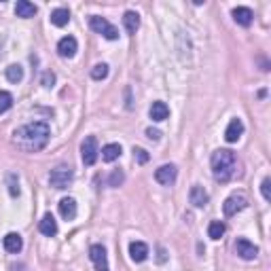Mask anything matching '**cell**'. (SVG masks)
Instances as JSON below:
<instances>
[{
    "mask_svg": "<svg viewBox=\"0 0 271 271\" xmlns=\"http://www.w3.org/2000/svg\"><path fill=\"white\" fill-rule=\"evenodd\" d=\"M49 136H51L49 125L41 123V121H34V123H28V125L19 127V130H15L13 142L21 150H26V153H36V150L47 146Z\"/></svg>",
    "mask_w": 271,
    "mask_h": 271,
    "instance_id": "obj_1",
    "label": "cell"
},
{
    "mask_svg": "<svg viewBox=\"0 0 271 271\" xmlns=\"http://www.w3.org/2000/svg\"><path fill=\"white\" fill-rule=\"evenodd\" d=\"M235 165H237V159H235L233 150L220 148L212 155V172H214V178L218 182H229L233 178Z\"/></svg>",
    "mask_w": 271,
    "mask_h": 271,
    "instance_id": "obj_2",
    "label": "cell"
},
{
    "mask_svg": "<svg viewBox=\"0 0 271 271\" xmlns=\"http://www.w3.org/2000/svg\"><path fill=\"white\" fill-rule=\"evenodd\" d=\"M72 178H74V174H72V170H70L68 165H58L49 174V182H51V187H55V189H68L70 182H72Z\"/></svg>",
    "mask_w": 271,
    "mask_h": 271,
    "instance_id": "obj_3",
    "label": "cell"
},
{
    "mask_svg": "<svg viewBox=\"0 0 271 271\" xmlns=\"http://www.w3.org/2000/svg\"><path fill=\"white\" fill-rule=\"evenodd\" d=\"M89 26H91L93 32H98V34H102L104 38H108V41H117V38H119V30H117L110 21H106L104 17H98V15H93V17L89 19Z\"/></svg>",
    "mask_w": 271,
    "mask_h": 271,
    "instance_id": "obj_4",
    "label": "cell"
},
{
    "mask_svg": "<svg viewBox=\"0 0 271 271\" xmlns=\"http://www.w3.org/2000/svg\"><path fill=\"white\" fill-rule=\"evenodd\" d=\"M98 140H95V136H87L81 144V157H83V163L85 165H93L98 161Z\"/></svg>",
    "mask_w": 271,
    "mask_h": 271,
    "instance_id": "obj_5",
    "label": "cell"
},
{
    "mask_svg": "<svg viewBox=\"0 0 271 271\" xmlns=\"http://www.w3.org/2000/svg\"><path fill=\"white\" fill-rule=\"evenodd\" d=\"M246 205H248V199H246L244 195H231L225 199V203H222V212H225V216H233V214L242 212Z\"/></svg>",
    "mask_w": 271,
    "mask_h": 271,
    "instance_id": "obj_6",
    "label": "cell"
},
{
    "mask_svg": "<svg viewBox=\"0 0 271 271\" xmlns=\"http://www.w3.org/2000/svg\"><path fill=\"white\" fill-rule=\"evenodd\" d=\"M89 259L95 265V271H108V259H106V248L95 244L89 248Z\"/></svg>",
    "mask_w": 271,
    "mask_h": 271,
    "instance_id": "obj_7",
    "label": "cell"
},
{
    "mask_svg": "<svg viewBox=\"0 0 271 271\" xmlns=\"http://www.w3.org/2000/svg\"><path fill=\"white\" fill-rule=\"evenodd\" d=\"M235 252H237V257H240V259L252 261V259H257L259 248H257V246H254L252 242L246 240V237H240V240L235 242Z\"/></svg>",
    "mask_w": 271,
    "mask_h": 271,
    "instance_id": "obj_8",
    "label": "cell"
},
{
    "mask_svg": "<svg viewBox=\"0 0 271 271\" xmlns=\"http://www.w3.org/2000/svg\"><path fill=\"white\" fill-rule=\"evenodd\" d=\"M76 49H78V43H76L74 36H64L58 43V53L62 55V58H74Z\"/></svg>",
    "mask_w": 271,
    "mask_h": 271,
    "instance_id": "obj_9",
    "label": "cell"
},
{
    "mask_svg": "<svg viewBox=\"0 0 271 271\" xmlns=\"http://www.w3.org/2000/svg\"><path fill=\"white\" fill-rule=\"evenodd\" d=\"M242 134H244L242 119H231V123L227 125V132H225V140L229 142V144H233V142H237L242 138Z\"/></svg>",
    "mask_w": 271,
    "mask_h": 271,
    "instance_id": "obj_10",
    "label": "cell"
},
{
    "mask_svg": "<svg viewBox=\"0 0 271 271\" xmlns=\"http://www.w3.org/2000/svg\"><path fill=\"white\" fill-rule=\"evenodd\" d=\"M155 180L159 185H172L176 180V165H161L159 170L155 172Z\"/></svg>",
    "mask_w": 271,
    "mask_h": 271,
    "instance_id": "obj_11",
    "label": "cell"
},
{
    "mask_svg": "<svg viewBox=\"0 0 271 271\" xmlns=\"http://www.w3.org/2000/svg\"><path fill=\"white\" fill-rule=\"evenodd\" d=\"M189 199L195 208H203L208 203V191H205L202 185H193L191 187V193H189Z\"/></svg>",
    "mask_w": 271,
    "mask_h": 271,
    "instance_id": "obj_12",
    "label": "cell"
},
{
    "mask_svg": "<svg viewBox=\"0 0 271 271\" xmlns=\"http://www.w3.org/2000/svg\"><path fill=\"white\" fill-rule=\"evenodd\" d=\"M2 246H4L6 252L17 254V252H21V248H23V240H21L19 233H6L4 240H2Z\"/></svg>",
    "mask_w": 271,
    "mask_h": 271,
    "instance_id": "obj_13",
    "label": "cell"
},
{
    "mask_svg": "<svg viewBox=\"0 0 271 271\" xmlns=\"http://www.w3.org/2000/svg\"><path fill=\"white\" fill-rule=\"evenodd\" d=\"M38 229H41L43 235L53 237L55 233H58V220L53 218V214H45V216L41 218V222H38Z\"/></svg>",
    "mask_w": 271,
    "mask_h": 271,
    "instance_id": "obj_14",
    "label": "cell"
},
{
    "mask_svg": "<svg viewBox=\"0 0 271 271\" xmlns=\"http://www.w3.org/2000/svg\"><path fill=\"white\" fill-rule=\"evenodd\" d=\"M130 257L136 263H142L148 259V246L144 242H132L130 244Z\"/></svg>",
    "mask_w": 271,
    "mask_h": 271,
    "instance_id": "obj_15",
    "label": "cell"
},
{
    "mask_svg": "<svg viewBox=\"0 0 271 271\" xmlns=\"http://www.w3.org/2000/svg\"><path fill=\"white\" fill-rule=\"evenodd\" d=\"M60 214H62V218H66V220L76 218V202L72 197H64L60 202Z\"/></svg>",
    "mask_w": 271,
    "mask_h": 271,
    "instance_id": "obj_16",
    "label": "cell"
},
{
    "mask_svg": "<svg viewBox=\"0 0 271 271\" xmlns=\"http://www.w3.org/2000/svg\"><path fill=\"white\" fill-rule=\"evenodd\" d=\"M148 115L153 121H165L167 117H170V108H167L165 102H153V106H150Z\"/></svg>",
    "mask_w": 271,
    "mask_h": 271,
    "instance_id": "obj_17",
    "label": "cell"
},
{
    "mask_svg": "<svg viewBox=\"0 0 271 271\" xmlns=\"http://www.w3.org/2000/svg\"><path fill=\"white\" fill-rule=\"evenodd\" d=\"M252 17H254V13L248 6H237V9H233V19H235V23H240V26H250Z\"/></svg>",
    "mask_w": 271,
    "mask_h": 271,
    "instance_id": "obj_18",
    "label": "cell"
},
{
    "mask_svg": "<svg viewBox=\"0 0 271 271\" xmlns=\"http://www.w3.org/2000/svg\"><path fill=\"white\" fill-rule=\"evenodd\" d=\"M15 13H17V17H23V19H30L36 15V6L28 2V0H19L17 4H15Z\"/></svg>",
    "mask_w": 271,
    "mask_h": 271,
    "instance_id": "obj_19",
    "label": "cell"
},
{
    "mask_svg": "<svg viewBox=\"0 0 271 271\" xmlns=\"http://www.w3.org/2000/svg\"><path fill=\"white\" fill-rule=\"evenodd\" d=\"M123 23H125V30L130 32V34H136V30L140 28V15L136 11H127L123 15Z\"/></svg>",
    "mask_w": 271,
    "mask_h": 271,
    "instance_id": "obj_20",
    "label": "cell"
},
{
    "mask_svg": "<svg viewBox=\"0 0 271 271\" xmlns=\"http://www.w3.org/2000/svg\"><path fill=\"white\" fill-rule=\"evenodd\" d=\"M68 21H70V13H68V9H55V11L51 13V23H53V26L64 28Z\"/></svg>",
    "mask_w": 271,
    "mask_h": 271,
    "instance_id": "obj_21",
    "label": "cell"
},
{
    "mask_svg": "<svg viewBox=\"0 0 271 271\" xmlns=\"http://www.w3.org/2000/svg\"><path fill=\"white\" fill-rule=\"evenodd\" d=\"M121 157V144H106L104 148H102V159L104 161H115V159Z\"/></svg>",
    "mask_w": 271,
    "mask_h": 271,
    "instance_id": "obj_22",
    "label": "cell"
},
{
    "mask_svg": "<svg viewBox=\"0 0 271 271\" xmlns=\"http://www.w3.org/2000/svg\"><path fill=\"white\" fill-rule=\"evenodd\" d=\"M6 78H9L11 83H19L23 78V68L19 66V64H13V66L6 68Z\"/></svg>",
    "mask_w": 271,
    "mask_h": 271,
    "instance_id": "obj_23",
    "label": "cell"
},
{
    "mask_svg": "<svg viewBox=\"0 0 271 271\" xmlns=\"http://www.w3.org/2000/svg\"><path fill=\"white\" fill-rule=\"evenodd\" d=\"M208 235L212 237V240H220V237L225 235V225H222L220 220L210 222V227H208Z\"/></svg>",
    "mask_w": 271,
    "mask_h": 271,
    "instance_id": "obj_24",
    "label": "cell"
},
{
    "mask_svg": "<svg viewBox=\"0 0 271 271\" xmlns=\"http://www.w3.org/2000/svg\"><path fill=\"white\" fill-rule=\"evenodd\" d=\"M106 76H108V66H106V64H95L93 70H91V78H95V81H104Z\"/></svg>",
    "mask_w": 271,
    "mask_h": 271,
    "instance_id": "obj_25",
    "label": "cell"
},
{
    "mask_svg": "<svg viewBox=\"0 0 271 271\" xmlns=\"http://www.w3.org/2000/svg\"><path fill=\"white\" fill-rule=\"evenodd\" d=\"M11 106H13V95L9 91H0V115L11 110Z\"/></svg>",
    "mask_w": 271,
    "mask_h": 271,
    "instance_id": "obj_26",
    "label": "cell"
},
{
    "mask_svg": "<svg viewBox=\"0 0 271 271\" xmlns=\"http://www.w3.org/2000/svg\"><path fill=\"white\" fill-rule=\"evenodd\" d=\"M123 180H125V174L121 170H115L113 174H110V178H108V185L110 187H119V185H123Z\"/></svg>",
    "mask_w": 271,
    "mask_h": 271,
    "instance_id": "obj_27",
    "label": "cell"
},
{
    "mask_svg": "<svg viewBox=\"0 0 271 271\" xmlns=\"http://www.w3.org/2000/svg\"><path fill=\"white\" fill-rule=\"evenodd\" d=\"M134 159H136V161H138L140 165H144L150 157H148V153H146L144 148H140V146H138V148H134Z\"/></svg>",
    "mask_w": 271,
    "mask_h": 271,
    "instance_id": "obj_28",
    "label": "cell"
},
{
    "mask_svg": "<svg viewBox=\"0 0 271 271\" xmlns=\"http://www.w3.org/2000/svg\"><path fill=\"white\" fill-rule=\"evenodd\" d=\"M9 193H11V197L19 195V185H17V176H15V174H9Z\"/></svg>",
    "mask_w": 271,
    "mask_h": 271,
    "instance_id": "obj_29",
    "label": "cell"
},
{
    "mask_svg": "<svg viewBox=\"0 0 271 271\" xmlns=\"http://www.w3.org/2000/svg\"><path fill=\"white\" fill-rule=\"evenodd\" d=\"M261 193H263V197H265L267 202H271V180H269V178L263 180V185H261Z\"/></svg>",
    "mask_w": 271,
    "mask_h": 271,
    "instance_id": "obj_30",
    "label": "cell"
},
{
    "mask_svg": "<svg viewBox=\"0 0 271 271\" xmlns=\"http://www.w3.org/2000/svg\"><path fill=\"white\" fill-rule=\"evenodd\" d=\"M53 83H55V74L53 72H45L43 74V85L45 87H53Z\"/></svg>",
    "mask_w": 271,
    "mask_h": 271,
    "instance_id": "obj_31",
    "label": "cell"
},
{
    "mask_svg": "<svg viewBox=\"0 0 271 271\" xmlns=\"http://www.w3.org/2000/svg\"><path fill=\"white\" fill-rule=\"evenodd\" d=\"M146 136H148V138L150 140H159V138H161V134H159V130H153V127H148V130H146Z\"/></svg>",
    "mask_w": 271,
    "mask_h": 271,
    "instance_id": "obj_32",
    "label": "cell"
}]
</instances>
